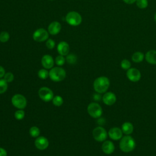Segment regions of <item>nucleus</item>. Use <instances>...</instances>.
<instances>
[{
	"mask_svg": "<svg viewBox=\"0 0 156 156\" xmlns=\"http://www.w3.org/2000/svg\"><path fill=\"white\" fill-rule=\"evenodd\" d=\"M110 86V80L105 76L96 78L93 82V88L98 93H104L107 91Z\"/></svg>",
	"mask_w": 156,
	"mask_h": 156,
	"instance_id": "nucleus-1",
	"label": "nucleus"
},
{
	"mask_svg": "<svg viewBox=\"0 0 156 156\" xmlns=\"http://www.w3.org/2000/svg\"><path fill=\"white\" fill-rule=\"evenodd\" d=\"M136 146V143L133 137L126 135L121 139L119 142V148L124 152L132 151Z\"/></svg>",
	"mask_w": 156,
	"mask_h": 156,
	"instance_id": "nucleus-2",
	"label": "nucleus"
},
{
	"mask_svg": "<svg viewBox=\"0 0 156 156\" xmlns=\"http://www.w3.org/2000/svg\"><path fill=\"white\" fill-rule=\"evenodd\" d=\"M49 77L54 82H60L66 77V71L61 67L52 68L49 72Z\"/></svg>",
	"mask_w": 156,
	"mask_h": 156,
	"instance_id": "nucleus-3",
	"label": "nucleus"
},
{
	"mask_svg": "<svg viewBox=\"0 0 156 156\" xmlns=\"http://www.w3.org/2000/svg\"><path fill=\"white\" fill-rule=\"evenodd\" d=\"M66 21L71 26H77L82 23L81 15L76 12L72 11L67 13L66 16Z\"/></svg>",
	"mask_w": 156,
	"mask_h": 156,
	"instance_id": "nucleus-4",
	"label": "nucleus"
},
{
	"mask_svg": "<svg viewBox=\"0 0 156 156\" xmlns=\"http://www.w3.org/2000/svg\"><path fill=\"white\" fill-rule=\"evenodd\" d=\"M11 102L12 105L18 109H24L27 105L26 98L21 94H14L12 98Z\"/></svg>",
	"mask_w": 156,
	"mask_h": 156,
	"instance_id": "nucleus-5",
	"label": "nucleus"
},
{
	"mask_svg": "<svg viewBox=\"0 0 156 156\" xmlns=\"http://www.w3.org/2000/svg\"><path fill=\"white\" fill-rule=\"evenodd\" d=\"M87 112L90 116L93 118H98L102 114V107L96 102L90 103L87 107Z\"/></svg>",
	"mask_w": 156,
	"mask_h": 156,
	"instance_id": "nucleus-6",
	"label": "nucleus"
},
{
	"mask_svg": "<svg viewBox=\"0 0 156 156\" xmlns=\"http://www.w3.org/2000/svg\"><path fill=\"white\" fill-rule=\"evenodd\" d=\"M93 136L96 141L102 142L107 139V133L104 127L98 126L93 129Z\"/></svg>",
	"mask_w": 156,
	"mask_h": 156,
	"instance_id": "nucleus-7",
	"label": "nucleus"
},
{
	"mask_svg": "<svg viewBox=\"0 0 156 156\" xmlns=\"http://www.w3.org/2000/svg\"><path fill=\"white\" fill-rule=\"evenodd\" d=\"M38 96L43 101L49 102L52 100L54 98V93L49 88L43 87L38 90Z\"/></svg>",
	"mask_w": 156,
	"mask_h": 156,
	"instance_id": "nucleus-8",
	"label": "nucleus"
},
{
	"mask_svg": "<svg viewBox=\"0 0 156 156\" xmlns=\"http://www.w3.org/2000/svg\"><path fill=\"white\" fill-rule=\"evenodd\" d=\"M49 37L48 32L43 28H40L36 30L33 34V39L35 41L41 42L46 41Z\"/></svg>",
	"mask_w": 156,
	"mask_h": 156,
	"instance_id": "nucleus-9",
	"label": "nucleus"
},
{
	"mask_svg": "<svg viewBox=\"0 0 156 156\" xmlns=\"http://www.w3.org/2000/svg\"><path fill=\"white\" fill-rule=\"evenodd\" d=\"M126 76L129 79V80L133 82H138L141 79L140 71L138 69L135 68H131L127 69L126 73Z\"/></svg>",
	"mask_w": 156,
	"mask_h": 156,
	"instance_id": "nucleus-10",
	"label": "nucleus"
},
{
	"mask_svg": "<svg viewBox=\"0 0 156 156\" xmlns=\"http://www.w3.org/2000/svg\"><path fill=\"white\" fill-rule=\"evenodd\" d=\"M35 146L38 150L43 151L49 146V141L44 136H38L34 142Z\"/></svg>",
	"mask_w": 156,
	"mask_h": 156,
	"instance_id": "nucleus-11",
	"label": "nucleus"
},
{
	"mask_svg": "<svg viewBox=\"0 0 156 156\" xmlns=\"http://www.w3.org/2000/svg\"><path fill=\"white\" fill-rule=\"evenodd\" d=\"M102 101L107 105H112L116 101V96L112 92H107L102 96Z\"/></svg>",
	"mask_w": 156,
	"mask_h": 156,
	"instance_id": "nucleus-12",
	"label": "nucleus"
},
{
	"mask_svg": "<svg viewBox=\"0 0 156 156\" xmlns=\"http://www.w3.org/2000/svg\"><path fill=\"white\" fill-rule=\"evenodd\" d=\"M122 131L119 127H112L108 132L109 137L113 140H118L121 139L122 136Z\"/></svg>",
	"mask_w": 156,
	"mask_h": 156,
	"instance_id": "nucleus-13",
	"label": "nucleus"
},
{
	"mask_svg": "<svg viewBox=\"0 0 156 156\" xmlns=\"http://www.w3.org/2000/svg\"><path fill=\"white\" fill-rule=\"evenodd\" d=\"M41 65L45 69H51L54 64L53 58L50 55H44L41 58Z\"/></svg>",
	"mask_w": 156,
	"mask_h": 156,
	"instance_id": "nucleus-14",
	"label": "nucleus"
},
{
	"mask_svg": "<svg viewBox=\"0 0 156 156\" xmlns=\"http://www.w3.org/2000/svg\"><path fill=\"white\" fill-rule=\"evenodd\" d=\"M115 145L110 140L105 141L102 145V150L105 154L109 155L112 154L115 151Z\"/></svg>",
	"mask_w": 156,
	"mask_h": 156,
	"instance_id": "nucleus-15",
	"label": "nucleus"
},
{
	"mask_svg": "<svg viewBox=\"0 0 156 156\" xmlns=\"http://www.w3.org/2000/svg\"><path fill=\"white\" fill-rule=\"evenodd\" d=\"M61 28V24L59 22L53 21L48 26V32L52 35H57L60 32Z\"/></svg>",
	"mask_w": 156,
	"mask_h": 156,
	"instance_id": "nucleus-16",
	"label": "nucleus"
},
{
	"mask_svg": "<svg viewBox=\"0 0 156 156\" xmlns=\"http://www.w3.org/2000/svg\"><path fill=\"white\" fill-rule=\"evenodd\" d=\"M57 51L60 55H67L69 51V46L65 41H61L57 45Z\"/></svg>",
	"mask_w": 156,
	"mask_h": 156,
	"instance_id": "nucleus-17",
	"label": "nucleus"
},
{
	"mask_svg": "<svg viewBox=\"0 0 156 156\" xmlns=\"http://www.w3.org/2000/svg\"><path fill=\"white\" fill-rule=\"evenodd\" d=\"M146 60L150 64L156 65V51L149 50L144 55Z\"/></svg>",
	"mask_w": 156,
	"mask_h": 156,
	"instance_id": "nucleus-18",
	"label": "nucleus"
},
{
	"mask_svg": "<svg viewBox=\"0 0 156 156\" xmlns=\"http://www.w3.org/2000/svg\"><path fill=\"white\" fill-rule=\"evenodd\" d=\"M122 132L126 135H129L133 132V126L130 122H125L122 124L121 127Z\"/></svg>",
	"mask_w": 156,
	"mask_h": 156,
	"instance_id": "nucleus-19",
	"label": "nucleus"
},
{
	"mask_svg": "<svg viewBox=\"0 0 156 156\" xmlns=\"http://www.w3.org/2000/svg\"><path fill=\"white\" fill-rule=\"evenodd\" d=\"M144 58V55L143 52L140 51L135 52L132 55V60L135 63L141 62Z\"/></svg>",
	"mask_w": 156,
	"mask_h": 156,
	"instance_id": "nucleus-20",
	"label": "nucleus"
},
{
	"mask_svg": "<svg viewBox=\"0 0 156 156\" xmlns=\"http://www.w3.org/2000/svg\"><path fill=\"white\" fill-rule=\"evenodd\" d=\"M40 133V130L38 127L36 126L31 127L29 129V134L31 136L34 138H37Z\"/></svg>",
	"mask_w": 156,
	"mask_h": 156,
	"instance_id": "nucleus-21",
	"label": "nucleus"
},
{
	"mask_svg": "<svg viewBox=\"0 0 156 156\" xmlns=\"http://www.w3.org/2000/svg\"><path fill=\"white\" fill-rule=\"evenodd\" d=\"M52 104L56 106V107H60L63 104V98L58 95H57L55 96H54L52 100Z\"/></svg>",
	"mask_w": 156,
	"mask_h": 156,
	"instance_id": "nucleus-22",
	"label": "nucleus"
},
{
	"mask_svg": "<svg viewBox=\"0 0 156 156\" xmlns=\"http://www.w3.org/2000/svg\"><path fill=\"white\" fill-rule=\"evenodd\" d=\"M77 56L74 54H68L66 57V62L69 64H71V65H73V64L76 63V62H77Z\"/></svg>",
	"mask_w": 156,
	"mask_h": 156,
	"instance_id": "nucleus-23",
	"label": "nucleus"
},
{
	"mask_svg": "<svg viewBox=\"0 0 156 156\" xmlns=\"http://www.w3.org/2000/svg\"><path fill=\"white\" fill-rule=\"evenodd\" d=\"M38 76L41 79H46L49 77V72L46 69H41L38 72Z\"/></svg>",
	"mask_w": 156,
	"mask_h": 156,
	"instance_id": "nucleus-24",
	"label": "nucleus"
},
{
	"mask_svg": "<svg viewBox=\"0 0 156 156\" xmlns=\"http://www.w3.org/2000/svg\"><path fill=\"white\" fill-rule=\"evenodd\" d=\"M8 88L7 82L4 79H0V94L5 93Z\"/></svg>",
	"mask_w": 156,
	"mask_h": 156,
	"instance_id": "nucleus-25",
	"label": "nucleus"
},
{
	"mask_svg": "<svg viewBox=\"0 0 156 156\" xmlns=\"http://www.w3.org/2000/svg\"><path fill=\"white\" fill-rule=\"evenodd\" d=\"M15 118L17 120H21L24 118L25 113L23 109H19L15 112Z\"/></svg>",
	"mask_w": 156,
	"mask_h": 156,
	"instance_id": "nucleus-26",
	"label": "nucleus"
},
{
	"mask_svg": "<svg viewBox=\"0 0 156 156\" xmlns=\"http://www.w3.org/2000/svg\"><path fill=\"white\" fill-rule=\"evenodd\" d=\"M136 4L138 8L141 9H143L147 7L148 1L147 0H136Z\"/></svg>",
	"mask_w": 156,
	"mask_h": 156,
	"instance_id": "nucleus-27",
	"label": "nucleus"
},
{
	"mask_svg": "<svg viewBox=\"0 0 156 156\" xmlns=\"http://www.w3.org/2000/svg\"><path fill=\"white\" fill-rule=\"evenodd\" d=\"M10 38L9 34L7 32H2L0 34V41L2 43L7 42Z\"/></svg>",
	"mask_w": 156,
	"mask_h": 156,
	"instance_id": "nucleus-28",
	"label": "nucleus"
},
{
	"mask_svg": "<svg viewBox=\"0 0 156 156\" xmlns=\"http://www.w3.org/2000/svg\"><path fill=\"white\" fill-rule=\"evenodd\" d=\"M130 66H131V63L129 60L124 59L121 62V67L123 69L127 70L129 68H130Z\"/></svg>",
	"mask_w": 156,
	"mask_h": 156,
	"instance_id": "nucleus-29",
	"label": "nucleus"
},
{
	"mask_svg": "<svg viewBox=\"0 0 156 156\" xmlns=\"http://www.w3.org/2000/svg\"><path fill=\"white\" fill-rule=\"evenodd\" d=\"M65 58L63 57V55H59L58 56L56 57L55 58V63L58 65V66H62L65 64Z\"/></svg>",
	"mask_w": 156,
	"mask_h": 156,
	"instance_id": "nucleus-30",
	"label": "nucleus"
},
{
	"mask_svg": "<svg viewBox=\"0 0 156 156\" xmlns=\"http://www.w3.org/2000/svg\"><path fill=\"white\" fill-rule=\"evenodd\" d=\"M3 79L7 82V83H10L12 82L13 79H14V76L13 74V73H10V72H8L7 73L5 74V75L3 77Z\"/></svg>",
	"mask_w": 156,
	"mask_h": 156,
	"instance_id": "nucleus-31",
	"label": "nucleus"
},
{
	"mask_svg": "<svg viewBox=\"0 0 156 156\" xmlns=\"http://www.w3.org/2000/svg\"><path fill=\"white\" fill-rule=\"evenodd\" d=\"M46 46L49 49H52L55 47V41L52 39H48L46 43Z\"/></svg>",
	"mask_w": 156,
	"mask_h": 156,
	"instance_id": "nucleus-32",
	"label": "nucleus"
},
{
	"mask_svg": "<svg viewBox=\"0 0 156 156\" xmlns=\"http://www.w3.org/2000/svg\"><path fill=\"white\" fill-rule=\"evenodd\" d=\"M0 156H7V151L2 147H0Z\"/></svg>",
	"mask_w": 156,
	"mask_h": 156,
	"instance_id": "nucleus-33",
	"label": "nucleus"
},
{
	"mask_svg": "<svg viewBox=\"0 0 156 156\" xmlns=\"http://www.w3.org/2000/svg\"><path fill=\"white\" fill-rule=\"evenodd\" d=\"M5 73L4 68L0 65V79L3 77L5 75Z\"/></svg>",
	"mask_w": 156,
	"mask_h": 156,
	"instance_id": "nucleus-34",
	"label": "nucleus"
},
{
	"mask_svg": "<svg viewBox=\"0 0 156 156\" xmlns=\"http://www.w3.org/2000/svg\"><path fill=\"white\" fill-rule=\"evenodd\" d=\"M127 4H132L136 2V0H122Z\"/></svg>",
	"mask_w": 156,
	"mask_h": 156,
	"instance_id": "nucleus-35",
	"label": "nucleus"
},
{
	"mask_svg": "<svg viewBox=\"0 0 156 156\" xmlns=\"http://www.w3.org/2000/svg\"><path fill=\"white\" fill-rule=\"evenodd\" d=\"M93 98L95 101H99L101 99V96L99 94H94Z\"/></svg>",
	"mask_w": 156,
	"mask_h": 156,
	"instance_id": "nucleus-36",
	"label": "nucleus"
},
{
	"mask_svg": "<svg viewBox=\"0 0 156 156\" xmlns=\"http://www.w3.org/2000/svg\"><path fill=\"white\" fill-rule=\"evenodd\" d=\"M154 20H155V21L156 22V12H155V15H154Z\"/></svg>",
	"mask_w": 156,
	"mask_h": 156,
	"instance_id": "nucleus-37",
	"label": "nucleus"
},
{
	"mask_svg": "<svg viewBox=\"0 0 156 156\" xmlns=\"http://www.w3.org/2000/svg\"><path fill=\"white\" fill-rule=\"evenodd\" d=\"M51 1H53V0H51Z\"/></svg>",
	"mask_w": 156,
	"mask_h": 156,
	"instance_id": "nucleus-38",
	"label": "nucleus"
}]
</instances>
